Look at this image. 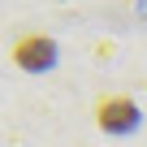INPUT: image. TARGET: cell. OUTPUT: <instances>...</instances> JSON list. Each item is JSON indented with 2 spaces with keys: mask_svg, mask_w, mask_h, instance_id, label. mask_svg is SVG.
<instances>
[{
  "mask_svg": "<svg viewBox=\"0 0 147 147\" xmlns=\"http://www.w3.org/2000/svg\"><path fill=\"white\" fill-rule=\"evenodd\" d=\"M95 125L104 134H130L138 125V104L130 95H100L95 100Z\"/></svg>",
  "mask_w": 147,
  "mask_h": 147,
  "instance_id": "1",
  "label": "cell"
},
{
  "mask_svg": "<svg viewBox=\"0 0 147 147\" xmlns=\"http://www.w3.org/2000/svg\"><path fill=\"white\" fill-rule=\"evenodd\" d=\"M56 61V43L48 39V35H22L18 43H13V65H22L26 74H43L48 65Z\"/></svg>",
  "mask_w": 147,
  "mask_h": 147,
  "instance_id": "2",
  "label": "cell"
}]
</instances>
